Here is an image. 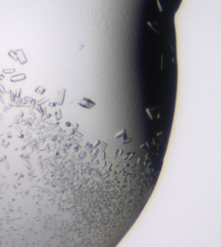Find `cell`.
<instances>
[{"label":"cell","mask_w":221,"mask_h":247,"mask_svg":"<svg viewBox=\"0 0 221 247\" xmlns=\"http://www.w3.org/2000/svg\"><path fill=\"white\" fill-rule=\"evenodd\" d=\"M16 55H17V60H19V62L21 64H25L27 62V58L25 56V54L24 53L22 49H19L17 51H16Z\"/></svg>","instance_id":"obj_2"},{"label":"cell","mask_w":221,"mask_h":247,"mask_svg":"<svg viewBox=\"0 0 221 247\" xmlns=\"http://www.w3.org/2000/svg\"><path fill=\"white\" fill-rule=\"evenodd\" d=\"M9 55L10 56H11L12 58H13L14 60H17V55H16V52H14V51H10L9 52Z\"/></svg>","instance_id":"obj_4"},{"label":"cell","mask_w":221,"mask_h":247,"mask_svg":"<svg viewBox=\"0 0 221 247\" xmlns=\"http://www.w3.org/2000/svg\"><path fill=\"white\" fill-rule=\"evenodd\" d=\"M81 106H82L83 107L87 108V109H91L92 107H93L94 106H95V103H93V102L92 101V100L88 99H82V101H81L79 103Z\"/></svg>","instance_id":"obj_1"},{"label":"cell","mask_w":221,"mask_h":247,"mask_svg":"<svg viewBox=\"0 0 221 247\" xmlns=\"http://www.w3.org/2000/svg\"><path fill=\"white\" fill-rule=\"evenodd\" d=\"M5 74H11V73L15 72V69H5L3 71Z\"/></svg>","instance_id":"obj_5"},{"label":"cell","mask_w":221,"mask_h":247,"mask_svg":"<svg viewBox=\"0 0 221 247\" xmlns=\"http://www.w3.org/2000/svg\"><path fill=\"white\" fill-rule=\"evenodd\" d=\"M25 78H26L25 74H17V75H15V76L11 77V78H10V80L13 81V82H16V81L23 80V79H24Z\"/></svg>","instance_id":"obj_3"}]
</instances>
